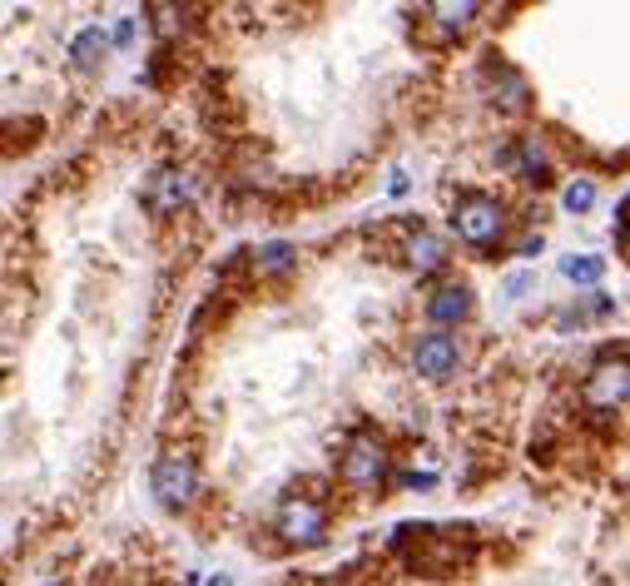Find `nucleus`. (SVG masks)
Wrapping results in <instances>:
<instances>
[{
  "label": "nucleus",
  "instance_id": "obj_11",
  "mask_svg": "<svg viewBox=\"0 0 630 586\" xmlns=\"http://www.w3.org/2000/svg\"><path fill=\"white\" fill-rule=\"evenodd\" d=\"M561 274H566L571 284H601L606 259H601V254H566V259H561Z\"/></svg>",
  "mask_w": 630,
  "mask_h": 586
},
{
  "label": "nucleus",
  "instance_id": "obj_15",
  "mask_svg": "<svg viewBox=\"0 0 630 586\" xmlns=\"http://www.w3.org/2000/svg\"><path fill=\"white\" fill-rule=\"evenodd\" d=\"M184 199H189V179L169 174V179H164V194H159V199H149V204H154V209H174V204H184Z\"/></svg>",
  "mask_w": 630,
  "mask_h": 586
},
{
  "label": "nucleus",
  "instance_id": "obj_10",
  "mask_svg": "<svg viewBox=\"0 0 630 586\" xmlns=\"http://www.w3.org/2000/svg\"><path fill=\"white\" fill-rule=\"evenodd\" d=\"M407 259H412V269H417V274H432V269H442V264H447V244H442L437 234L417 229V239L407 244Z\"/></svg>",
  "mask_w": 630,
  "mask_h": 586
},
{
  "label": "nucleus",
  "instance_id": "obj_16",
  "mask_svg": "<svg viewBox=\"0 0 630 586\" xmlns=\"http://www.w3.org/2000/svg\"><path fill=\"white\" fill-rule=\"evenodd\" d=\"M134 40V20H120V30H115V45H129Z\"/></svg>",
  "mask_w": 630,
  "mask_h": 586
},
{
  "label": "nucleus",
  "instance_id": "obj_14",
  "mask_svg": "<svg viewBox=\"0 0 630 586\" xmlns=\"http://www.w3.org/2000/svg\"><path fill=\"white\" fill-rule=\"evenodd\" d=\"M432 15H437L442 25H472V20L482 15V5H477V0H462V5H432Z\"/></svg>",
  "mask_w": 630,
  "mask_h": 586
},
{
  "label": "nucleus",
  "instance_id": "obj_2",
  "mask_svg": "<svg viewBox=\"0 0 630 586\" xmlns=\"http://www.w3.org/2000/svg\"><path fill=\"white\" fill-rule=\"evenodd\" d=\"M338 477L353 487V492H378L387 482V447L373 433H353L343 447V462H338Z\"/></svg>",
  "mask_w": 630,
  "mask_h": 586
},
{
  "label": "nucleus",
  "instance_id": "obj_7",
  "mask_svg": "<svg viewBox=\"0 0 630 586\" xmlns=\"http://www.w3.org/2000/svg\"><path fill=\"white\" fill-rule=\"evenodd\" d=\"M427 318L437 328H452V323H467L472 318V289L467 284H442V289L427 293Z\"/></svg>",
  "mask_w": 630,
  "mask_h": 586
},
{
  "label": "nucleus",
  "instance_id": "obj_12",
  "mask_svg": "<svg viewBox=\"0 0 630 586\" xmlns=\"http://www.w3.org/2000/svg\"><path fill=\"white\" fill-rule=\"evenodd\" d=\"M521 169H526L531 179H546L551 154H546V145H541V135H526V140H521Z\"/></svg>",
  "mask_w": 630,
  "mask_h": 586
},
{
  "label": "nucleus",
  "instance_id": "obj_9",
  "mask_svg": "<svg viewBox=\"0 0 630 586\" xmlns=\"http://www.w3.org/2000/svg\"><path fill=\"white\" fill-rule=\"evenodd\" d=\"M110 45H115V40H110V35H105L100 25H85V30H80V35L70 40V60H75L80 70H95V65H100V60L110 55Z\"/></svg>",
  "mask_w": 630,
  "mask_h": 586
},
{
  "label": "nucleus",
  "instance_id": "obj_8",
  "mask_svg": "<svg viewBox=\"0 0 630 586\" xmlns=\"http://www.w3.org/2000/svg\"><path fill=\"white\" fill-rule=\"evenodd\" d=\"M298 264V249L288 244V239H273V244H258L253 249V274L258 279H278V274H288Z\"/></svg>",
  "mask_w": 630,
  "mask_h": 586
},
{
  "label": "nucleus",
  "instance_id": "obj_4",
  "mask_svg": "<svg viewBox=\"0 0 630 586\" xmlns=\"http://www.w3.org/2000/svg\"><path fill=\"white\" fill-rule=\"evenodd\" d=\"M273 532L283 542H293V547H313L328 532V507L313 502V497H303V492L298 497H283L278 502V517H273Z\"/></svg>",
  "mask_w": 630,
  "mask_h": 586
},
{
  "label": "nucleus",
  "instance_id": "obj_5",
  "mask_svg": "<svg viewBox=\"0 0 630 586\" xmlns=\"http://www.w3.org/2000/svg\"><path fill=\"white\" fill-rule=\"evenodd\" d=\"M412 368H417L427 383H447V378H457V368H462V343H457L447 328H432V333H422V338L412 343Z\"/></svg>",
  "mask_w": 630,
  "mask_h": 586
},
{
  "label": "nucleus",
  "instance_id": "obj_13",
  "mask_svg": "<svg viewBox=\"0 0 630 586\" xmlns=\"http://www.w3.org/2000/svg\"><path fill=\"white\" fill-rule=\"evenodd\" d=\"M561 204H566L571 214H586V209L596 204V184H591V179H571V184L561 189Z\"/></svg>",
  "mask_w": 630,
  "mask_h": 586
},
{
  "label": "nucleus",
  "instance_id": "obj_3",
  "mask_svg": "<svg viewBox=\"0 0 630 586\" xmlns=\"http://www.w3.org/2000/svg\"><path fill=\"white\" fill-rule=\"evenodd\" d=\"M149 487H154V497L164 502V507H189L194 502V492H199V467H194V457L189 452H159V462H154V472H149Z\"/></svg>",
  "mask_w": 630,
  "mask_h": 586
},
{
  "label": "nucleus",
  "instance_id": "obj_17",
  "mask_svg": "<svg viewBox=\"0 0 630 586\" xmlns=\"http://www.w3.org/2000/svg\"><path fill=\"white\" fill-rule=\"evenodd\" d=\"M45 586H70V582H45Z\"/></svg>",
  "mask_w": 630,
  "mask_h": 586
},
{
  "label": "nucleus",
  "instance_id": "obj_6",
  "mask_svg": "<svg viewBox=\"0 0 630 586\" xmlns=\"http://www.w3.org/2000/svg\"><path fill=\"white\" fill-rule=\"evenodd\" d=\"M586 403L596 413H616L621 403H630V363H596L586 373Z\"/></svg>",
  "mask_w": 630,
  "mask_h": 586
},
{
  "label": "nucleus",
  "instance_id": "obj_1",
  "mask_svg": "<svg viewBox=\"0 0 630 586\" xmlns=\"http://www.w3.org/2000/svg\"><path fill=\"white\" fill-rule=\"evenodd\" d=\"M452 229L467 249H497L506 234V209L492 199V194H462L457 209H452Z\"/></svg>",
  "mask_w": 630,
  "mask_h": 586
}]
</instances>
